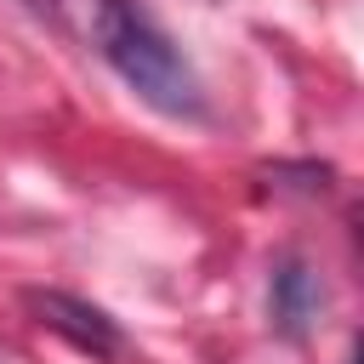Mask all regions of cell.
<instances>
[{"instance_id": "1", "label": "cell", "mask_w": 364, "mask_h": 364, "mask_svg": "<svg viewBox=\"0 0 364 364\" xmlns=\"http://www.w3.org/2000/svg\"><path fill=\"white\" fill-rule=\"evenodd\" d=\"M97 51L148 108H159L171 119H205V85H199L193 63L131 0H97Z\"/></svg>"}, {"instance_id": "2", "label": "cell", "mask_w": 364, "mask_h": 364, "mask_svg": "<svg viewBox=\"0 0 364 364\" xmlns=\"http://www.w3.org/2000/svg\"><path fill=\"white\" fill-rule=\"evenodd\" d=\"M23 301H28V313H34L46 330H57L63 341H74L80 353H97V358L119 353V324H114L102 307L80 301V296H63V290H28Z\"/></svg>"}, {"instance_id": "3", "label": "cell", "mask_w": 364, "mask_h": 364, "mask_svg": "<svg viewBox=\"0 0 364 364\" xmlns=\"http://www.w3.org/2000/svg\"><path fill=\"white\" fill-rule=\"evenodd\" d=\"M318 301H324V290H318V279L307 273V262L284 256V262L273 267V284H267V307H273V324H279L284 336H301V330L318 318Z\"/></svg>"}]
</instances>
